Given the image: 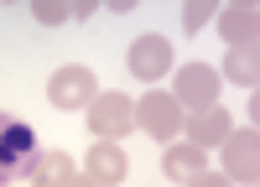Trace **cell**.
Here are the masks:
<instances>
[{
  "label": "cell",
  "mask_w": 260,
  "mask_h": 187,
  "mask_svg": "<svg viewBox=\"0 0 260 187\" xmlns=\"http://www.w3.org/2000/svg\"><path fill=\"white\" fill-rule=\"evenodd\" d=\"M182 120H187V109L172 94H161V89H151V94L136 99V130H146L151 140H161V145H172L182 135Z\"/></svg>",
  "instance_id": "obj_1"
},
{
  "label": "cell",
  "mask_w": 260,
  "mask_h": 187,
  "mask_svg": "<svg viewBox=\"0 0 260 187\" xmlns=\"http://www.w3.org/2000/svg\"><path fill=\"white\" fill-rule=\"evenodd\" d=\"M83 120H89L94 140H125L130 130H136V99L99 89V99L89 104V109H83Z\"/></svg>",
  "instance_id": "obj_2"
},
{
  "label": "cell",
  "mask_w": 260,
  "mask_h": 187,
  "mask_svg": "<svg viewBox=\"0 0 260 187\" xmlns=\"http://www.w3.org/2000/svg\"><path fill=\"white\" fill-rule=\"evenodd\" d=\"M94 99H99V78L83 62H68V68H57L47 78V104L52 109H89Z\"/></svg>",
  "instance_id": "obj_3"
},
{
  "label": "cell",
  "mask_w": 260,
  "mask_h": 187,
  "mask_svg": "<svg viewBox=\"0 0 260 187\" xmlns=\"http://www.w3.org/2000/svg\"><path fill=\"white\" fill-rule=\"evenodd\" d=\"M224 177L234 187H255L260 182V135H255V125L224 135Z\"/></svg>",
  "instance_id": "obj_4"
},
{
  "label": "cell",
  "mask_w": 260,
  "mask_h": 187,
  "mask_svg": "<svg viewBox=\"0 0 260 187\" xmlns=\"http://www.w3.org/2000/svg\"><path fill=\"white\" fill-rule=\"evenodd\" d=\"M37 156V135L26 120H0V187H11Z\"/></svg>",
  "instance_id": "obj_5"
},
{
  "label": "cell",
  "mask_w": 260,
  "mask_h": 187,
  "mask_svg": "<svg viewBox=\"0 0 260 187\" xmlns=\"http://www.w3.org/2000/svg\"><path fill=\"white\" fill-rule=\"evenodd\" d=\"M219 68H208V62H187V68H177V78H172V99L182 104V109H208V104H219Z\"/></svg>",
  "instance_id": "obj_6"
},
{
  "label": "cell",
  "mask_w": 260,
  "mask_h": 187,
  "mask_svg": "<svg viewBox=\"0 0 260 187\" xmlns=\"http://www.w3.org/2000/svg\"><path fill=\"white\" fill-rule=\"evenodd\" d=\"M125 68L136 73V78H146V83L167 78V68H172V42L156 36V31L136 36V42H130V52H125Z\"/></svg>",
  "instance_id": "obj_7"
},
{
  "label": "cell",
  "mask_w": 260,
  "mask_h": 187,
  "mask_svg": "<svg viewBox=\"0 0 260 187\" xmlns=\"http://www.w3.org/2000/svg\"><path fill=\"white\" fill-rule=\"evenodd\" d=\"M130 172V156L120 140H94L89 151H83V177H94L99 187H120Z\"/></svg>",
  "instance_id": "obj_8"
},
{
  "label": "cell",
  "mask_w": 260,
  "mask_h": 187,
  "mask_svg": "<svg viewBox=\"0 0 260 187\" xmlns=\"http://www.w3.org/2000/svg\"><path fill=\"white\" fill-rule=\"evenodd\" d=\"M213 31H219L229 47H255L260 11L250 6V0H240V6H219V16H213Z\"/></svg>",
  "instance_id": "obj_9"
},
{
  "label": "cell",
  "mask_w": 260,
  "mask_h": 187,
  "mask_svg": "<svg viewBox=\"0 0 260 187\" xmlns=\"http://www.w3.org/2000/svg\"><path fill=\"white\" fill-rule=\"evenodd\" d=\"M182 130H187V145L208 151V145H224V135L234 130V120H229V109L208 104V109H192V115L182 120Z\"/></svg>",
  "instance_id": "obj_10"
},
{
  "label": "cell",
  "mask_w": 260,
  "mask_h": 187,
  "mask_svg": "<svg viewBox=\"0 0 260 187\" xmlns=\"http://www.w3.org/2000/svg\"><path fill=\"white\" fill-rule=\"evenodd\" d=\"M26 177H31V187H68L78 177V166H73L68 151H47V145H42L31 156V166H26Z\"/></svg>",
  "instance_id": "obj_11"
},
{
  "label": "cell",
  "mask_w": 260,
  "mask_h": 187,
  "mask_svg": "<svg viewBox=\"0 0 260 187\" xmlns=\"http://www.w3.org/2000/svg\"><path fill=\"white\" fill-rule=\"evenodd\" d=\"M161 172L172 177V182H192L198 172H208V151H198V145H167L161 151Z\"/></svg>",
  "instance_id": "obj_12"
},
{
  "label": "cell",
  "mask_w": 260,
  "mask_h": 187,
  "mask_svg": "<svg viewBox=\"0 0 260 187\" xmlns=\"http://www.w3.org/2000/svg\"><path fill=\"white\" fill-rule=\"evenodd\" d=\"M219 78H229L234 89H250V94H255V78H260V52H255V47H229L224 73H219Z\"/></svg>",
  "instance_id": "obj_13"
},
{
  "label": "cell",
  "mask_w": 260,
  "mask_h": 187,
  "mask_svg": "<svg viewBox=\"0 0 260 187\" xmlns=\"http://www.w3.org/2000/svg\"><path fill=\"white\" fill-rule=\"evenodd\" d=\"M31 21L37 26H62V21H73V6H62V0H37Z\"/></svg>",
  "instance_id": "obj_14"
},
{
  "label": "cell",
  "mask_w": 260,
  "mask_h": 187,
  "mask_svg": "<svg viewBox=\"0 0 260 187\" xmlns=\"http://www.w3.org/2000/svg\"><path fill=\"white\" fill-rule=\"evenodd\" d=\"M213 16H219V6H213V0H187V6H182V26H187V31H203Z\"/></svg>",
  "instance_id": "obj_15"
},
{
  "label": "cell",
  "mask_w": 260,
  "mask_h": 187,
  "mask_svg": "<svg viewBox=\"0 0 260 187\" xmlns=\"http://www.w3.org/2000/svg\"><path fill=\"white\" fill-rule=\"evenodd\" d=\"M187 187H234V182H229L224 172H198V177H192Z\"/></svg>",
  "instance_id": "obj_16"
},
{
  "label": "cell",
  "mask_w": 260,
  "mask_h": 187,
  "mask_svg": "<svg viewBox=\"0 0 260 187\" xmlns=\"http://www.w3.org/2000/svg\"><path fill=\"white\" fill-rule=\"evenodd\" d=\"M94 16H99L94 0H78V6H73V21H94Z\"/></svg>",
  "instance_id": "obj_17"
},
{
  "label": "cell",
  "mask_w": 260,
  "mask_h": 187,
  "mask_svg": "<svg viewBox=\"0 0 260 187\" xmlns=\"http://www.w3.org/2000/svg\"><path fill=\"white\" fill-rule=\"evenodd\" d=\"M68 187H99V182H94V177H73Z\"/></svg>",
  "instance_id": "obj_18"
}]
</instances>
